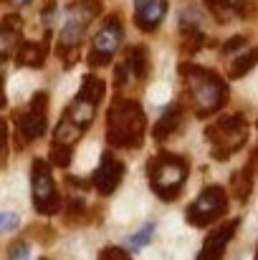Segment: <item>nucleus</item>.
<instances>
[{
  "instance_id": "nucleus-1",
  "label": "nucleus",
  "mask_w": 258,
  "mask_h": 260,
  "mask_svg": "<svg viewBox=\"0 0 258 260\" xmlns=\"http://www.w3.org/2000/svg\"><path fill=\"white\" fill-rule=\"evenodd\" d=\"M145 134V114L142 106L132 99L114 101L109 111V142L114 147L137 149Z\"/></svg>"
},
{
  "instance_id": "nucleus-2",
  "label": "nucleus",
  "mask_w": 258,
  "mask_h": 260,
  "mask_svg": "<svg viewBox=\"0 0 258 260\" xmlns=\"http://www.w3.org/2000/svg\"><path fill=\"white\" fill-rule=\"evenodd\" d=\"M182 79H185V84H187L190 93H192L197 116H208V114L218 111L225 104L228 88L213 71L187 63V66H182Z\"/></svg>"
},
{
  "instance_id": "nucleus-3",
  "label": "nucleus",
  "mask_w": 258,
  "mask_h": 260,
  "mask_svg": "<svg viewBox=\"0 0 258 260\" xmlns=\"http://www.w3.org/2000/svg\"><path fill=\"white\" fill-rule=\"evenodd\" d=\"M99 13V0H79L69 8V15H66V23L61 28V41H59V51L61 56L66 58V63L76 61L79 58V41L84 36L86 25L94 20V15Z\"/></svg>"
},
{
  "instance_id": "nucleus-4",
  "label": "nucleus",
  "mask_w": 258,
  "mask_h": 260,
  "mask_svg": "<svg viewBox=\"0 0 258 260\" xmlns=\"http://www.w3.org/2000/svg\"><path fill=\"white\" fill-rule=\"evenodd\" d=\"M185 179H187V165L180 157L160 154L150 162V184L165 202H170L180 194Z\"/></svg>"
},
{
  "instance_id": "nucleus-5",
  "label": "nucleus",
  "mask_w": 258,
  "mask_h": 260,
  "mask_svg": "<svg viewBox=\"0 0 258 260\" xmlns=\"http://www.w3.org/2000/svg\"><path fill=\"white\" fill-rule=\"evenodd\" d=\"M248 137V124L243 116H225L208 129V139L213 142V157L228 159Z\"/></svg>"
},
{
  "instance_id": "nucleus-6",
  "label": "nucleus",
  "mask_w": 258,
  "mask_h": 260,
  "mask_svg": "<svg viewBox=\"0 0 258 260\" xmlns=\"http://www.w3.org/2000/svg\"><path fill=\"white\" fill-rule=\"evenodd\" d=\"M225 210H228V197H225L223 187L213 184V187H205L197 194V200L190 202L185 215H187L190 225L203 228V225H210L213 220H218L220 215H225Z\"/></svg>"
},
{
  "instance_id": "nucleus-7",
  "label": "nucleus",
  "mask_w": 258,
  "mask_h": 260,
  "mask_svg": "<svg viewBox=\"0 0 258 260\" xmlns=\"http://www.w3.org/2000/svg\"><path fill=\"white\" fill-rule=\"evenodd\" d=\"M31 187H33V205L41 215H53L59 212V192L53 184L51 170L43 159L33 162V172H31Z\"/></svg>"
},
{
  "instance_id": "nucleus-8",
  "label": "nucleus",
  "mask_w": 258,
  "mask_h": 260,
  "mask_svg": "<svg viewBox=\"0 0 258 260\" xmlns=\"http://www.w3.org/2000/svg\"><path fill=\"white\" fill-rule=\"evenodd\" d=\"M122 38H124V28L119 23V18H106L104 25L99 28V33L94 36V48H91V56H89V63L91 66H104L111 61V56L117 53V48L122 46Z\"/></svg>"
},
{
  "instance_id": "nucleus-9",
  "label": "nucleus",
  "mask_w": 258,
  "mask_h": 260,
  "mask_svg": "<svg viewBox=\"0 0 258 260\" xmlns=\"http://www.w3.org/2000/svg\"><path fill=\"white\" fill-rule=\"evenodd\" d=\"M48 96L43 91H38L33 99H31V106L25 114H20L18 119V132H20V139L23 142H33L38 137H43L46 132V121H48Z\"/></svg>"
},
{
  "instance_id": "nucleus-10",
  "label": "nucleus",
  "mask_w": 258,
  "mask_h": 260,
  "mask_svg": "<svg viewBox=\"0 0 258 260\" xmlns=\"http://www.w3.org/2000/svg\"><path fill=\"white\" fill-rule=\"evenodd\" d=\"M236 228H238V220H231V222L220 225L218 230H213V233L205 238L203 250L197 253V260H223L225 248H228V243H231Z\"/></svg>"
},
{
  "instance_id": "nucleus-11",
  "label": "nucleus",
  "mask_w": 258,
  "mask_h": 260,
  "mask_svg": "<svg viewBox=\"0 0 258 260\" xmlns=\"http://www.w3.org/2000/svg\"><path fill=\"white\" fill-rule=\"evenodd\" d=\"M122 177H124V165H122L119 159H114L111 154H104V157H101V165H99L96 172H94V187H96L101 194H111V192L119 187Z\"/></svg>"
},
{
  "instance_id": "nucleus-12",
  "label": "nucleus",
  "mask_w": 258,
  "mask_h": 260,
  "mask_svg": "<svg viewBox=\"0 0 258 260\" xmlns=\"http://www.w3.org/2000/svg\"><path fill=\"white\" fill-rule=\"evenodd\" d=\"M167 5L165 0H134V20L142 30H155L157 23L165 18Z\"/></svg>"
},
{
  "instance_id": "nucleus-13",
  "label": "nucleus",
  "mask_w": 258,
  "mask_h": 260,
  "mask_svg": "<svg viewBox=\"0 0 258 260\" xmlns=\"http://www.w3.org/2000/svg\"><path fill=\"white\" fill-rule=\"evenodd\" d=\"M46 61V43H20L18 46V53H15V63L18 66H25V69H38L41 63Z\"/></svg>"
},
{
  "instance_id": "nucleus-14",
  "label": "nucleus",
  "mask_w": 258,
  "mask_h": 260,
  "mask_svg": "<svg viewBox=\"0 0 258 260\" xmlns=\"http://www.w3.org/2000/svg\"><path fill=\"white\" fill-rule=\"evenodd\" d=\"M20 33H23V20H20V15L10 13V15L0 18V38H3V43L15 46V43L20 41Z\"/></svg>"
},
{
  "instance_id": "nucleus-15",
  "label": "nucleus",
  "mask_w": 258,
  "mask_h": 260,
  "mask_svg": "<svg viewBox=\"0 0 258 260\" xmlns=\"http://www.w3.org/2000/svg\"><path fill=\"white\" fill-rule=\"evenodd\" d=\"M231 187H233L236 200L238 202H246L251 197V189H253V172H251V167H243V170H238V172L233 174Z\"/></svg>"
},
{
  "instance_id": "nucleus-16",
  "label": "nucleus",
  "mask_w": 258,
  "mask_h": 260,
  "mask_svg": "<svg viewBox=\"0 0 258 260\" xmlns=\"http://www.w3.org/2000/svg\"><path fill=\"white\" fill-rule=\"evenodd\" d=\"M81 132H84V129L64 114V119H61L59 126H56V137H53V142H56V144H66V147H71V144L81 137Z\"/></svg>"
},
{
  "instance_id": "nucleus-17",
  "label": "nucleus",
  "mask_w": 258,
  "mask_h": 260,
  "mask_svg": "<svg viewBox=\"0 0 258 260\" xmlns=\"http://www.w3.org/2000/svg\"><path fill=\"white\" fill-rule=\"evenodd\" d=\"M177 124H180V106L162 109V116H160V121H157V126H155V137H157V139H167L172 132L177 129Z\"/></svg>"
},
{
  "instance_id": "nucleus-18",
  "label": "nucleus",
  "mask_w": 258,
  "mask_h": 260,
  "mask_svg": "<svg viewBox=\"0 0 258 260\" xmlns=\"http://www.w3.org/2000/svg\"><path fill=\"white\" fill-rule=\"evenodd\" d=\"M124 66L129 69V74H132V76L145 79V74H147V69H150V56H147V48H145V46H134Z\"/></svg>"
},
{
  "instance_id": "nucleus-19",
  "label": "nucleus",
  "mask_w": 258,
  "mask_h": 260,
  "mask_svg": "<svg viewBox=\"0 0 258 260\" xmlns=\"http://www.w3.org/2000/svg\"><path fill=\"white\" fill-rule=\"evenodd\" d=\"M256 66H258V48H251V51H246L243 56L236 58V63L231 66V76H233V79H243V76L251 74Z\"/></svg>"
},
{
  "instance_id": "nucleus-20",
  "label": "nucleus",
  "mask_w": 258,
  "mask_h": 260,
  "mask_svg": "<svg viewBox=\"0 0 258 260\" xmlns=\"http://www.w3.org/2000/svg\"><path fill=\"white\" fill-rule=\"evenodd\" d=\"M205 5L210 8V13H213L220 23H228V20L236 15V10H233V5H231L228 0H205Z\"/></svg>"
},
{
  "instance_id": "nucleus-21",
  "label": "nucleus",
  "mask_w": 258,
  "mask_h": 260,
  "mask_svg": "<svg viewBox=\"0 0 258 260\" xmlns=\"http://www.w3.org/2000/svg\"><path fill=\"white\" fill-rule=\"evenodd\" d=\"M152 235H155V222H147L139 233L129 235V240H127V243H129V248H132V250H142V248L152 240Z\"/></svg>"
},
{
  "instance_id": "nucleus-22",
  "label": "nucleus",
  "mask_w": 258,
  "mask_h": 260,
  "mask_svg": "<svg viewBox=\"0 0 258 260\" xmlns=\"http://www.w3.org/2000/svg\"><path fill=\"white\" fill-rule=\"evenodd\" d=\"M51 162H53L56 167H69V162H71V149H69L66 144H56V142H53V147H51Z\"/></svg>"
},
{
  "instance_id": "nucleus-23",
  "label": "nucleus",
  "mask_w": 258,
  "mask_h": 260,
  "mask_svg": "<svg viewBox=\"0 0 258 260\" xmlns=\"http://www.w3.org/2000/svg\"><path fill=\"white\" fill-rule=\"evenodd\" d=\"M96 157H99V147H96V142H89L84 149H81V157H79V165L81 167H91V165H96Z\"/></svg>"
},
{
  "instance_id": "nucleus-24",
  "label": "nucleus",
  "mask_w": 258,
  "mask_h": 260,
  "mask_svg": "<svg viewBox=\"0 0 258 260\" xmlns=\"http://www.w3.org/2000/svg\"><path fill=\"white\" fill-rule=\"evenodd\" d=\"M8 258L10 260H31V245H28V243H15V245H10Z\"/></svg>"
},
{
  "instance_id": "nucleus-25",
  "label": "nucleus",
  "mask_w": 258,
  "mask_h": 260,
  "mask_svg": "<svg viewBox=\"0 0 258 260\" xmlns=\"http://www.w3.org/2000/svg\"><path fill=\"white\" fill-rule=\"evenodd\" d=\"M18 222H20V217H18L15 212H0V233H10V230H15Z\"/></svg>"
},
{
  "instance_id": "nucleus-26",
  "label": "nucleus",
  "mask_w": 258,
  "mask_h": 260,
  "mask_svg": "<svg viewBox=\"0 0 258 260\" xmlns=\"http://www.w3.org/2000/svg\"><path fill=\"white\" fill-rule=\"evenodd\" d=\"M150 99H152V104H165L170 99V86L167 84H155L152 91H150Z\"/></svg>"
},
{
  "instance_id": "nucleus-27",
  "label": "nucleus",
  "mask_w": 258,
  "mask_h": 260,
  "mask_svg": "<svg viewBox=\"0 0 258 260\" xmlns=\"http://www.w3.org/2000/svg\"><path fill=\"white\" fill-rule=\"evenodd\" d=\"M99 260H132L122 248H104L101 250V255H99Z\"/></svg>"
},
{
  "instance_id": "nucleus-28",
  "label": "nucleus",
  "mask_w": 258,
  "mask_h": 260,
  "mask_svg": "<svg viewBox=\"0 0 258 260\" xmlns=\"http://www.w3.org/2000/svg\"><path fill=\"white\" fill-rule=\"evenodd\" d=\"M5 154H8V126H5V121L0 119V165H3Z\"/></svg>"
},
{
  "instance_id": "nucleus-29",
  "label": "nucleus",
  "mask_w": 258,
  "mask_h": 260,
  "mask_svg": "<svg viewBox=\"0 0 258 260\" xmlns=\"http://www.w3.org/2000/svg\"><path fill=\"white\" fill-rule=\"evenodd\" d=\"M243 43H246V38H243V36H236V38H231V41L223 46V53H233V51H238Z\"/></svg>"
},
{
  "instance_id": "nucleus-30",
  "label": "nucleus",
  "mask_w": 258,
  "mask_h": 260,
  "mask_svg": "<svg viewBox=\"0 0 258 260\" xmlns=\"http://www.w3.org/2000/svg\"><path fill=\"white\" fill-rule=\"evenodd\" d=\"M5 101H8V99H5V88H3V84H0V109L5 106Z\"/></svg>"
},
{
  "instance_id": "nucleus-31",
  "label": "nucleus",
  "mask_w": 258,
  "mask_h": 260,
  "mask_svg": "<svg viewBox=\"0 0 258 260\" xmlns=\"http://www.w3.org/2000/svg\"><path fill=\"white\" fill-rule=\"evenodd\" d=\"M8 3H15V5H25V3H31V0H8Z\"/></svg>"
},
{
  "instance_id": "nucleus-32",
  "label": "nucleus",
  "mask_w": 258,
  "mask_h": 260,
  "mask_svg": "<svg viewBox=\"0 0 258 260\" xmlns=\"http://www.w3.org/2000/svg\"><path fill=\"white\" fill-rule=\"evenodd\" d=\"M256 260H258V250H256Z\"/></svg>"
},
{
  "instance_id": "nucleus-33",
  "label": "nucleus",
  "mask_w": 258,
  "mask_h": 260,
  "mask_svg": "<svg viewBox=\"0 0 258 260\" xmlns=\"http://www.w3.org/2000/svg\"><path fill=\"white\" fill-rule=\"evenodd\" d=\"M41 260H48V258H41Z\"/></svg>"
}]
</instances>
